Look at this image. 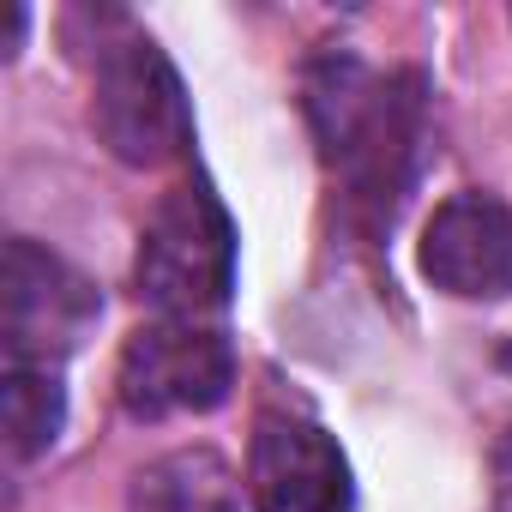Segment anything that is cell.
Returning a JSON list of instances; mask_svg holds the SVG:
<instances>
[{
  "label": "cell",
  "mask_w": 512,
  "mask_h": 512,
  "mask_svg": "<svg viewBox=\"0 0 512 512\" xmlns=\"http://www.w3.org/2000/svg\"><path fill=\"white\" fill-rule=\"evenodd\" d=\"M308 121L326 151L368 205L374 223H392L398 193L410 181L416 145H422V79L416 73H368L356 55H320L308 67Z\"/></svg>",
  "instance_id": "cell-1"
},
{
  "label": "cell",
  "mask_w": 512,
  "mask_h": 512,
  "mask_svg": "<svg viewBox=\"0 0 512 512\" xmlns=\"http://www.w3.org/2000/svg\"><path fill=\"white\" fill-rule=\"evenodd\" d=\"M139 302L163 320L217 314L235 290V223L205 181H181L157 199L139 235Z\"/></svg>",
  "instance_id": "cell-2"
},
{
  "label": "cell",
  "mask_w": 512,
  "mask_h": 512,
  "mask_svg": "<svg viewBox=\"0 0 512 512\" xmlns=\"http://www.w3.org/2000/svg\"><path fill=\"white\" fill-rule=\"evenodd\" d=\"M91 127L127 169H163L187 151L193 139L187 91L169 55L145 31H121L115 43H103L91 73Z\"/></svg>",
  "instance_id": "cell-3"
},
{
  "label": "cell",
  "mask_w": 512,
  "mask_h": 512,
  "mask_svg": "<svg viewBox=\"0 0 512 512\" xmlns=\"http://www.w3.org/2000/svg\"><path fill=\"white\" fill-rule=\"evenodd\" d=\"M229 386H235V350L223 332H211L199 320L139 326L115 362V392H121L127 416H139V422L205 416L229 398Z\"/></svg>",
  "instance_id": "cell-4"
},
{
  "label": "cell",
  "mask_w": 512,
  "mask_h": 512,
  "mask_svg": "<svg viewBox=\"0 0 512 512\" xmlns=\"http://www.w3.org/2000/svg\"><path fill=\"white\" fill-rule=\"evenodd\" d=\"M103 302L97 290L55 260L49 247L13 235L7 260H0V338H7V362H37L55 368L67 350H79V338L97 326Z\"/></svg>",
  "instance_id": "cell-5"
},
{
  "label": "cell",
  "mask_w": 512,
  "mask_h": 512,
  "mask_svg": "<svg viewBox=\"0 0 512 512\" xmlns=\"http://www.w3.org/2000/svg\"><path fill=\"white\" fill-rule=\"evenodd\" d=\"M247 494L260 512H350L356 482L338 440L308 416H260L247 452Z\"/></svg>",
  "instance_id": "cell-6"
},
{
  "label": "cell",
  "mask_w": 512,
  "mask_h": 512,
  "mask_svg": "<svg viewBox=\"0 0 512 512\" xmlns=\"http://www.w3.org/2000/svg\"><path fill=\"white\" fill-rule=\"evenodd\" d=\"M422 278L458 302L512 296V205L494 193H452L422 229Z\"/></svg>",
  "instance_id": "cell-7"
},
{
  "label": "cell",
  "mask_w": 512,
  "mask_h": 512,
  "mask_svg": "<svg viewBox=\"0 0 512 512\" xmlns=\"http://www.w3.org/2000/svg\"><path fill=\"white\" fill-rule=\"evenodd\" d=\"M127 512H241L235 470L217 452H169L127 488Z\"/></svg>",
  "instance_id": "cell-8"
},
{
  "label": "cell",
  "mask_w": 512,
  "mask_h": 512,
  "mask_svg": "<svg viewBox=\"0 0 512 512\" xmlns=\"http://www.w3.org/2000/svg\"><path fill=\"white\" fill-rule=\"evenodd\" d=\"M67 428V392L55 380V368L37 362H7L0 374V434H7L13 464L43 458Z\"/></svg>",
  "instance_id": "cell-9"
},
{
  "label": "cell",
  "mask_w": 512,
  "mask_h": 512,
  "mask_svg": "<svg viewBox=\"0 0 512 512\" xmlns=\"http://www.w3.org/2000/svg\"><path fill=\"white\" fill-rule=\"evenodd\" d=\"M494 506L512 512V428H506L500 446H494Z\"/></svg>",
  "instance_id": "cell-10"
},
{
  "label": "cell",
  "mask_w": 512,
  "mask_h": 512,
  "mask_svg": "<svg viewBox=\"0 0 512 512\" xmlns=\"http://www.w3.org/2000/svg\"><path fill=\"white\" fill-rule=\"evenodd\" d=\"M25 43V7H7V55H19Z\"/></svg>",
  "instance_id": "cell-11"
}]
</instances>
